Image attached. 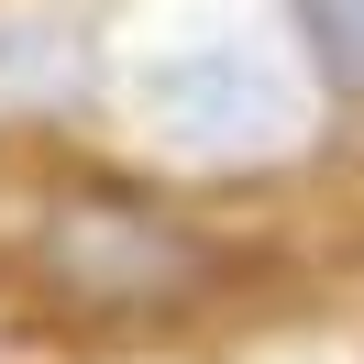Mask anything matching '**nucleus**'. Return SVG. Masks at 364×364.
Masks as SVG:
<instances>
[{
  "mask_svg": "<svg viewBox=\"0 0 364 364\" xmlns=\"http://www.w3.org/2000/svg\"><path fill=\"white\" fill-rule=\"evenodd\" d=\"M298 23H309L320 67H331L342 89H364V0H298Z\"/></svg>",
  "mask_w": 364,
  "mask_h": 364,
  "instance_id": "f257e3e1",
  "label": "nucleus"
}]
</instances>
